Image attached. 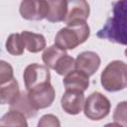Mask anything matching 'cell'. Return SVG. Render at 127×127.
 I'll use <instances>...</instances> for the list:
<instances>
[{
  "mask_svg": "<svg viewBox=\"0 0 127 127\" xmlns=\"http://www.w3.org/2000/svg\"><path fill=\"white\" fill-rule=\"evenodd\" d=\"M28 126L26 116L21 112L10 110L1 118L0 127H26Z\"/></svg>",
  "mask_w": 127,
  "mask_h": 127,
  "instance_id": "16",
  "label": "cell"
},
{
  "mask_svg": "<svg viewBox=\"0 0 127 127\" xmlns=\"http://www.w3.org/2000/svg\"><path fill=\"white\" fill-rule=\"evenodd\" d=\"M103 127H123V126H121V125H119V124H117V123H107V124H105Z\"/></svg>",
  "mask_w": 127,
  "mask_h": 127,
  "instance_id": "23",
  "label": "cell"
},
{
  "mask_svg": "<svg viewBox=\"0 0 127 127\" xmlns=\"http://www.w3.org/2000/svg\"><path fill=\"white\" fill-rule=\"evenodd\" d=\"M63 83L65 90L84 92L89 85V76L80 70L74 69L64 76Z\"/></svg>",
  "mask_w": 127,
  "mask_h": 127,
  "instance_id": "11",
  "label": "cell"
},
{
  "mask_svg": "<svg viewBox=\"0 0 127 127\" xmlns=\"http://www.w3.org/2000/svg\"><path fill=\"white\" fill-rule=\"evenodd\" d=\"M101 60L100 57L92 51L80 53L75 59V69L80 70L88 76L94 74L99 68Z\"/></svg>",
  "mask_w": 127,
  "mask_h": 127,
  "instance_id": "9",
  "label": "cell"
},
{
  "mask_svg": "<svg viewBox=\"0 0 127 127\" xmlns=\"http://www.w3.org/2000/svg\"><path fill=\"white\" fill-rule=\"evenodd\" d=\"M25 48L30 53H39L46 48V39L41 34H36L30 31L21 33Z\"/></svg>",
  "mask_w": 127,
  "mask_h": 127,
  "instance_id": "13",
  "label": "cell"
},
{
  "mask_svg": "<svg viewBox=\"0 0 127 127\" xmlns=\"http://www.w3.org/2000/svg\"><path fill=\"white\" fill-rule=\"evenodd\" d=\"M49 12L47 15V20L52 23L62 22L65 20L67 14V1L64 0H54L48 1Z\"/></svg>",
  "mask_w": 127,
  "mask_h": 127,
  "instance_id": "12",
  "label": "cell"
},
{
  "mask_svg": "<svg viewBox=\"0 0 127 127\" xmlns=\"http://www.w3.org/2000/svg\"><path fill=\"white\" fill-rule=\"evenodd\" d=\"M65 54H66L65 51L61 50L56 45H53V46H50V47L45 49L43 56H42V59H43V62H44L46 66L54 69L56 64L60 61V59L63 56H64Z\"/></svg>",
  "mask_w": 127,
  "mask_h": 127,
  "instance_id": "17",
  "label": "cell"
},
{
  "mask_svg": "<svg viewBox=\"0 0 127 127\" xmlns=\"http://www.w3.org/2000/svg\"><path fill=\"white\" fill-rule=\"evenodd\" d=\"M124 54H125V56H126V57H127V49H126V50H125V52H124Z\"/></svg>",
  "mask_w": 127,
  "mask_h": 127,
  "instance_id": "24",
  "label": "cell"
},
{
  "mask_svg": "<svg viewBox=\"0 0 127 127\" xmlns=\"http://www.w3.org/2000/svg\"><path fill=\"white\" fill-rule=\"evenodd\" d=\"M90 35L86 22H73L62 28L55 37V45L61 50H73L84 43Z\"/></svg>",
  "mask_w": 127,
  "mask_h": 127,
  "instance_id": "2",
  "label": "cell"
},
{
  "mask_svg": "<svg viewBox=\"0 0 127 127\" xmlns=\"http://www.w3.org/2000/svg\"><path fill=\"white\" fill-rule=\"evenodd\" d=\"M37 127H61V122L56 115L45 114L40 118Z\"/></svg>",
  "mask_w": 127,
  "mask_h": 127,
  "instance_id": "22",
  "label": "cell"
},
{
  "mask_svg": "<svg viewBox=\"0 0 127 127\" xmlns=\"http://www.w3.org/2000/svg\"><path fill=\"white\" fill-rule=\"evenodd\" d=\"M29 100L36 110L44 109L52 105L55 100L56 92L51 82L38 85L30 90H27Z\"/></svg>",
  "mask_w": 127,
  "mask_h": 127,
  "instance_id": "5",
  "label": "cell"
},
{
  "mask_svg": "<svg viewBox=\"0 0 127 127\" xmlns=\"http://www.w3.org/2000/svg\"><path fill=\"white\" fill-rule=\"evenodd\" d=\"M25 87L30 90L38 85L51 82V73L49 67L39 64H31L27 65L23 73Z\"/></svg>",
  "mask_w": 127,
  "mask_h": 127,
  "instance_id": "6",
  "label": "cell"
},
{
  "mask_svg": "<svg viewBox=\"0 0 127 127\" xmlns=\"http://www.w3.org/2000/svg\"><path fill=\"white\" fill-rule=\"evenodd\" d=\"M85 98L83 92L65 90L61 98V105L64 112L70 115H76L84 108Z\"/></svg>",
  "mask_w": 127,
  "mask_h": 127,
  "instance_id": "8",
  "label": "cell"
},
{
  "mask_svg": "<svg viewBox=\"0 0 127 127\" xmlns=\"http://www.w3.org/2000/svg\"><path fill=\"white\" fill-rule=\"evenodd\" d=\"M21 94L18 81L14 77L12 80L1 84L0 88V102L1 104H12Z\"/></svg>",
  "mask_w": 127,
  "mask_h": 127,
  "instance_id": "14",
  "label": "cell"
},
{
  "mask_svg": "<svg viewBox=\"0 0 127 127\" xmlns=\"http://www.w3.org/2000/svg\"><path fill=\"white\" fill-rule=\"evenodd\" d=\"M10 110H15L24 114L27 118H31L37 115V110L31 104L27 92H21L19 97L14 103L10 105Z\"/></svg>",
  "mask_w": 127,
  "mask_h": 127,
  "instance_id": "15",
  "label": "cell"
},
{
  "mask_svg": "<svg viewBox=\"0 0 127 127\" xmlns=\"http://www.w3.org/2000/svg\"><path fill=\"white\" fill-rule=\"evenodd\" d=\"M14 78L13 76V67L10 64L6 63L5 61L0 62V82L4 84Z\"/></svg>",
  "mask_w": 127,
  "mask_h": 127,
  "instance_id": "21",
  "label": "cell"
},
{
  "mask_svg": "<svg viewBox=\"0 0 127 127\" xmlns=\"http://www.w3.org/2000/svg\"><path fill=\"white\" fill-rule=\"evenodd\" d=\"M112 118L115 123L127 127V101H121L116 105Z\"/></svg>",
  "mask_w": 127,
  "mask_h": 127,
  "instance_id": "20",
  "label": "cell"
},
{
  "mask_svg": "<svg viewBox=\"0 0 127 127\" xmlns=\"http://www.w3.org/2000/svg\"><path fill=\"white\" fill-rule=\"evenodd\" d=\"M21 16L30 21H39L47 18L49 12L48 1H34V0H24L20 4L19 8Z\"/></svg>",
  "mask_w": 127,
  "mask_h": 127,
  "instance_id": "7",
  "label": "cell"
},
{
  "mask_svg": "<svg viewBox=\"0 0 127 127\" xmlns=\"http://www.w3.org/2000/svg\"><path fill=\"white\" fill-rule=\"evenodd\" d=\"M6 50L13 56H21L24 53L25 45L21 34H11L6 41Z\"/></svg>",
  "mask_w": 127,
  "mask_h": 127,
  "instance_id": "18",
  "label": "cell"
},
{
  "mask_svg": "<svg viewBox=\"0 0 127 127\" xmlns=\"http://www.w3.org/2000/svg\"><path fill=\"white\" fill-rule=\"evenodd\" d=\"M96 36L112 43L127 46V0L113 3L112 16L98 30Z\"/></svg>",
  "mask_w": 127,
  "mask_h": 127,
  "instance_id": "1",
  "label": "cell"
},
{
  "mask_svg": "<svg viewBox=\"0 0 127 127\" xmlns=\"http://www.w3.org/2000/svg\"><path fill=\"white\" fill-rule=\"evenodd\" d=\"M26 127H28V126H26Z\"/></svg>",
  "mask_w": 127,
  "mask_h": 127,
  "instance_id": "25",
  "label": "cell"
},
{
  "mask_svg": "<svg viewBox=\"0 0 127 127\" xmlns=\"http://www.w3.org/2000/svg\"><path fill=\"white\" fill-rule=\"evenodd\" d=\"M100 82L103 88L110 92L127 87V64L122 61H112L102 70Z\"/></svg>",
  "mask_w": 127,
  "mask_h": 127,
  "instance_id": "3",
  "label": "cell"
},
{
  "mask_svg": "<svg viewBox=\"0 0 127 127\" xmlns=\"http://www.w3.org/2000/svg\"><path fill=\"white\" fill-rule=\"evenodd\" d=\"M54 69L58 74L65 76L66 74H68L69 72L75 69V60L69 55L65 54L60 59Z\"/></svg>",
  "mask_w": 127,
  "mask_h": 127,
  "instance_id": "19",
  "label": "cell"
},
{
  "mask_svg": "<svg viewBox=\"0 0 127 127\" xmlns=\"http://www.w3.org/2000/svg\"><path fill=\"white\" fill-rule=\"evenodd\" d=\"M110 108L111 103L109 99L102 93L95 91L85 99L83 112L88 119L98 121L109 114Z\"/></svg>",
  "mask_w": 127,
  "mask_h": 127,
  "instance_id": "4",
  "label": "cell"
},
{
  "mask_svg": "<svg viewBox=\"0 0 127 127\" xmlns=\"http://www.w3.org/2000/svg\"><path fill=\"white\" fill-rule=\"evenodd\" d=\"M89 4L84 0L67 1V14L64 23L70 24L73 22H86L89 16Z\"/></svg>",
  "mask_w": 127,
  "mask_h": 127,
  "instance_id": "10",
  "label": "cell"
}]
</instances>
